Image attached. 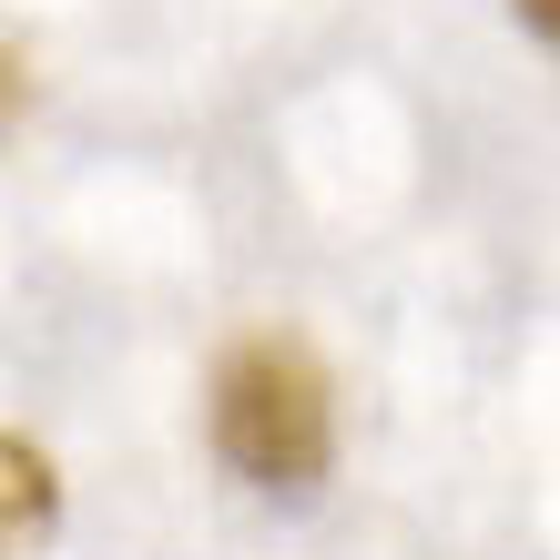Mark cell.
<instances>
[{
	"label": "cell",
	"mask_w": 560,
	"mask_h": 560,
	"mask_svg": "<svg viewBox=\"0 0 560 560\" xmlns=\"http://www.w3.org/2000/svg\"><path fill=\"white\" fill-rule=\"evenodd\" d=\"M214 458L266 500H306L337 469V387H326L316 347L295 337H245L214 368Z\"/></svg>",
	"instance_id": "1"
},
{
	"label": "cell",
	"mask_w": 560,
	"mask_h": 560,
	"mask_svg": "<svg viewBox=\"0 0 560 560\" xmlns=\"http://www.w3.org/2000/svg\"><path fill=\"white\" fill-rule=\"evenodd\" d=\"M61 520V479H51V458L31 448V439H0V560L31 550Z\"/></svg>",
	"instance_id": "2"
},
{
	"label": "cell",
	"mask_w": 560,
	"mask_h": 560,
	"mask_svg": "<svg viewBox=\"0 0 560 560\" xmlns=\"http://www.w3.org/2000/svg\"><path fill=\"white\" fill-rule=\"evenodd\" d=\"M21 103H31V61H21L11 42H0V133L21 122Z\"/></svg>",
	"instance_id": "3"
},
{
	"label": "cell",
	"mask_w": 560,
	"mask_h": 560,
	"mask_svg": "<svg viewBox=\"0 0 560 560\" xmlns=\"http://www.w3.org/2000/svg\"><path fill=\"white\" fill-rule=\"evenodd\" d=\"M510 11H520V21H530V31H540V42H560V0H510Z\"/></svg>",
	"instance_id": "4"
}]
</instances>
